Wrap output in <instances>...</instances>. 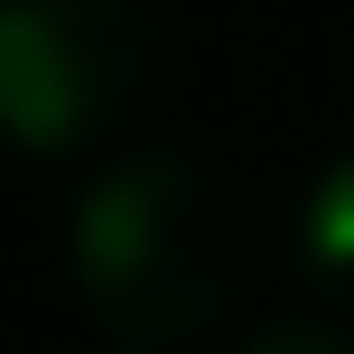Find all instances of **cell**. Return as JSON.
Wrapping results in <instances>:
<instances>
[{
  "mask_svg": "<svg viewBox=\"0 0 354 354\" xmlns=\"http://www.w3.org/2000/svg\"><path fill=\"white\" fill-rule=\"evenodd\" d=\"M127 354H144V346H127Z\"/></svg>",
  "mask_w": 354,
  "mask_h": 354,
  "instance_id": "obj_5",
  "label": "cell"
},
{
  "mask_svg": "<svg viewBox=\"0 0 354 354\" xmlns=\"http://www.w3.org/2000/svg\"><path fill=\"white\" fill-rule=\"evenodd\" d=\"M169 42L144 0H0V136L76 152L136 127L160 93Z\"/></svg>",
  "mask_w": 354,
  "mask_h": 354,
  "instance_id": "obj_2",
  "label": "cell"
},
{
  "mask_svg": "<svg viewBox=\"0 0 354 354\" xmlns=\"http://www.w3.org/2000/svg\"><path fill=\"white\" fill-rule=\"evenodd\" d=\"M245 354H354L337 329H321V321H279V329H261Z\"/></svg>",
  "mask_w": 354,
  "mask_h": 354,
  "instance_id": "obj_4",
  "label": "cell"
},
{
  "mask_svg": "<svg viewBox=\"0 0 354 354\" xmlns=\"http://www.w3.org/2000/svg\"><path fill=\"white\" fill-rule=\"evenodd\" d=\"M68 270L93 321L127 346H177L211 329L245 287V219L228 186L186 152H127L76 194Z\"/></svg>",
  "mask_w": 354,
  "mask_h": 354,
  "instance_id": "obj_1",
  "label": "cell"
},
{
  "mask_svg": "<svg viewBox=\"0 0 354 354\" xmlns=\"http://www.w3.org/2000/svg\"><path fill=\"white\" fill-rule=\"evenodd\" d=\"M304 270H313V287L337 304V313H354V152L321 169V186L304 194Z\"/></svg>",
  "mask_w": 354,
  "mask_h": 354,
  "instance_id": "obj_3",
  "label": "cell"
}]
</instances>
